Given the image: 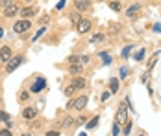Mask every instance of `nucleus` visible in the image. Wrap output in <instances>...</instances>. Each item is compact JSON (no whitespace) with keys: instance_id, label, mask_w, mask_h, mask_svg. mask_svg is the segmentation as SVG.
<instances>
[{"instance_id":"1","label":"nucleus","mask_w":161,"mask_h":136,"mask_svg":"<svg viewBox=\"0 0 161 136\" xmlns=\"http://www.w3.org/2000/svg\"><path fill=\"white\" fill-rule=\"evenodd\" d=\"M128 99H124L120 105H119V110H117V123H126L128 121Z\"/></svg>"},{"instance_id":"2","label":"nucleus","mask_w":161,"mask_h":136,"mask_svg":"<svg viewBox=\"0 0 161 136\" xmlns=\"http://www.w3.org/2000/svg\"><path fill=\"white\" fill-rule=\"evenodd\" d=\"M22 61H24V57H22V55L11 57V59H9L8 63H6V72H8V74H11L13 70H17V68H19V66L22 64Z\"/></svg>"},{"instance_id":"3","label":"nucleus","mask_w":161,"mask_h":136,"mask_svg":"<svg viewBox=\"0 0 161 136\" xmlns=\"http://www.w3.org/2000/svg\"><path fill=\"white\" fill-rule=\"evenodd\" d=\"M30 28H32V22H30L28 18L19 20V22H15V26H13V30H15L17 33H24V31H28Z\"/></svg>"},{"instance_id":"4","label":"nucleus","mask_w":161,"mask_h":136,"mask_svg":"<svg viewBox=\"0 0 161 136\" xmlns=\"http://www.w3.org/2000/svg\"><path fill=\"white\" fill-rule=\"evenodd\" d=\"M91 28H93V22H91L89 18H81L80 22L76 24L78 33H87V31H91Z\"/></svg>"},{"instance_id":"5","label":"nucleus","mask_w":161,"mask_h":136,"mask_svg":"<svg viewBox=\"0 0 161 136\" xmlns=\"http://www.w3.org/2000/svg\"><path fill=\"white\" fill-rule=\"evenodd\" d=\"M70 87H72L74 90H81V88L87 87V81H85L83 77H74V79L70 81Z\"/></svg>"},{"instance_id":"6","label":"nucleus","mask_w":161,"mask_h":136,"mask_svg":"<svg viewBox=\"0 0 161 136\" xmlns=\"http://www.w3.org/2000/svg\"><path fill=\"white\" fill-rule=\"evenodd\" d=\"M45 87H47V81H45L43 77H37V79L33 81V85L30 87V90H32V92H41Z\"/></svg>"},{"instance_id":"7","label":"nucleus","mask_w":161,"mask_h":136,"mask_svg":"<svg viewBox=\"0 0 161 136\" xmlns=\"http://www.w3.org/2000/svg\"><path fill=\"white\" fill-rule=\"evenodd\" d=\"M87 103H89V98L87 96H80L78 99H74V108L76 110H83L87 107Z\"/></svg>"},{"instance_id":"8","label":"nucleus","mask_w":161,"mask_h":136,"mask_svg":"<svg viewBox=\"0 0 161 136\" xmlns=\"http://www.w3.org/2000/svg\"><path fill=\"white\" fill-rule=\"evenodd\" d=\"M74 6L78 11H87L91 8V0H74Z\"/></svg>"},{"instance_id":"9","label":"nucleus","mask_w":161,"mask_h":136,"mask_svg":"<svg viewBox=\"0 0 161 136\" xmlns=\"http://www.w3.org/2000/svg\"><path fill=\"white\" fill-rule=\"evenodd\" d=\"M9 59H11V50H9L8 46L0 48V61H2V63H8Z\"/></svg>"},{"instance_id":"10","label":"nucleus","mask_w":161,"mask_h":136,"mask_svg":"<svg viewBox=\"0 0 161 136\" xmlns=\"http://www.w3.org/2000/svg\"><path fill=\"white\" fill-rule=\"evenodd\" d=\"M17 13H19V6L17 4H9L8 8H4V15L6 17H13Z\"/></svg>"},{"instance_id":"11","label":"nucleus","mask_w":161,"mask_h":136,"mask_svg":"<svg viewBox=\"0 0 161 136\" xmlns=\"http://www.w3.org/2000/svg\"><path fill=\"white\" fill-rule=\"evenodd\" d=\"M22 116L26 118L28 121H32L35 116H37V110L33 108V107H28V108H24V112H22Z\"/></svg>"},{"instance_id":"12","label":"nucleus","mask_w":161,"mask_h":136,"mask_svg":"<svg viewBox=\"0 0 161 136\" xmlns=\"http://www.w3.org/2000/svg\"><path fill=\"white\" fill-rule=\"evenodd\" d=\"M119 88H120V81H119L117 77H111V79H109V90H111V94H117Z\"/></svg>"},{"instance_id":"13","label":"nucleus","mask_w":161,"mask_h":136,"mask_svg":"<svg viewBox=\"0 0 161 136\" xmlns=\"http://www.w3.org/2000/svg\"><path fill=\"white\" fill-rule=\"evenodd\" d=\"M139 11H141V6H139V4H133L131 8H128V11H126V15H128L130 18H131V17H135V15H137Z\"/></svg>"},{"instance_id":"14","label":"nucleus","mask_w":161,"mask_h":136,"mask_svg":"<svg viewBox=\"0 0 161 136\" xmlns=\"http://www.w3.org/2000/svg\"><path fill=\"white\" fill-rule=\"evenodd\" d=\"M35 13H37V8H24V9H20V15L24 17V18L35 15Z\"/></svg>"},{"instance_id":"15","label":"nucleus","mask_w":161,"mask_h":136,"mask_svg":"<svg viewBox=\"0 0 161 136\" xmlns=\"http://www.w3.org/2000/svg\"><path fill=\"white\" fill-rule=\"evenodd\" d=\"M104 39H106V35H104V33H97V35H93V37H91V41H89V43H91V44H97V43H102Z\"/></svg>"},{"instance_id":"16","label":"nucleus","mask_w":161,"mask_h":136,"mask_svg":"<svg viewBox=\"0 0 161 136\" xmlns=\"http://www.w3.org/2000/svg\"><path fill=\"white\" fill-rule=\"evenodd\" d=\"M81 72V64H70L69 66V74H80Z\"/></svg>"},{"instance_id":"17","label":"nucleus","mask_w":161,"mask_h":136,"mask_svg":"<svg viewBox=\"0 0 161 136\" xmlns=\"http://www.w3.org/2000/svg\"><path fill=\"white\" fill-rule=\"evenodd\" d=\"M97 125H98V116H95V118H93V120L89 121V123H87L85 127H87V129H95Z\"/></svg>"},{"instance_id":"18","label":"nucleus","mask_w":161,"mask_h":136,"mask_svg":"<svg viewBox=\"0 0 161 136\" xmlns=\"http://www.w3.org/2000/svg\"><path fill=\"white\" fill-rule=\"evenodd\" d=\"M109 8H111L113 11H120L122 6H120V2H109Z\"/></svg>"},{"instance_id":"19","label":"nucleus","mask_w":161,"mask_h":136,"mask_svg":"<svg viewBox=\"0 0 161 136\" xmlns=\"http://www.w3.org/2000/svg\"><path fill=\"white\" fill-rule=\"evenodd\" d=\"M80 20H81V18H80V13H72V15H70V22H72V24H78Z\"/></svg>"},{"instance_id":"20","label":"nucleus","mask_w":161,"mask_h":136,"mask_svg":"<svg viewBox=\"0 0 161 136\" xmlns=\"http://www.w3.org/2000/svg\"><path fill=\"white\" fill-rule=\"evenodd\" d=\"M119 133H120V125L115 121V125H113V133H111V136H119Z\"/></svg>"},{"instance_id":"21","label":"nucleus","mask_w":161,"mask_h":136,"mask_svg":"<svg viewBox=\"0 0 161 136\" xmlns=\"http://www.w3.org/2000/svg\"><path fill=\"white\" fill-rule=\"evenodd\" d=\"M69 63H70V64H78V63H80V57H78V55H70V57H69Z\"/></svg>"},{"instance_id":"22","label":"nucleus","mask_w":161,"mask_h":136,"mask_svg":"<svg viewBox=\"0 0 161 136\" xmlns=\"http://www.w3.org/2000/svg\"><path fill=\"white\" fill-rule=\"evenodd\" d=\"M158 55H159V53H154V57L150 59V63H148V70H150V68H152V66L156 64V61H158Z\"/></svg>"},{"instance_id":"23","label":"nucleus","mask_w":161,"mask_h":136,"mask_svg":"<svg viewBox=\"0 0 161 136\" xmlns=\"http://www.w3.org/2000/svg\"><path fill=\"white\" fill-rule=\"evenodd\" d=\"M100 57H104V64H109V63H111V57H109L108 53H100Z\"/></svg>"},{"instance_id":"24","label":"nucleus","mask_w":161,"mask_h":136,"mask_svg":"<svg viewBox=\"0 0 161 136\" xmlns=\"http://www.w3.org/2000/svg\"><path fill=\"white\" fill-rule=\"evenodd\" d=\"M143 57H145V50H139V53L135 55V59H137V61H143Z\"/></svg>"},{"instance_id":"25","label":"nucleus","mask_w":161,"mask_h":136,"mask_svg":"<svg viewBox=\"0 0 161 136\" xmlns=\"http://www.w3.org/2000/svg\"><path fill=\"white\" fill-rule=\"evenodd\" d=\"M8 120H9L8 112H0V121H8Z\"/></svg>"},{"instance_id":"26","label":"nucleus","mask_w":161,"mask_h":136,"mask_svg":"<svg viewBox=\"0 0 161 136\" xmlns=\"http://www.w3.org/2000/svg\"><path fill=\"white\" fill-rule=\"evenodd\" d=\"M131 131V121H126V129H124V134H130Z\"/></svg>"},{"instance_id":"27","label":"nucleus","mask_w":161,"mask_h":136,"mask_svg":"<svg viewBox=\"0 0 161 136\" xmlns=\"http://www.w3.org/2000/svg\"><path fill=\"white\" fill-rule=\"evenodd\" d=\"M130 50H131V46H126V48L122 50V55H124V57H128L130 55Z\"/></svg>"},{"instance_id":"28","label":"nucleus","mask_w":161,"mask_h":136,"mask_svg":"<svg viewBox=\"0 0 161 136\" xmlns=\"http://www.w3.org/2000/svg\"><path fill=\"white\" fill-rule=\"evenodd\" d=\"M19 99H20V101H24V99H28V92H20V96H19Z\"/></svg>"},{"instance_id":"29","label":"nucleus","mask_w":161,"mask_h":136,"mask_svg":"<svg viewBox=\"0 0 161 136\" xmlns=\"http://www.w3.org/2000/svg\"><path fill=\"white\" fill-rule=\"evenodd\" d=\"M0 136H11L9 129H2V131H0Z\"/></svg>"},{"instance_id":"30","label":"nucleus","mask_w":161,"mask_h":136,"mask_svg":"<svg viewBox=\"0 0 161 136\" xmlns=\"http://www.w3.org/2000/svg\"><path fill=\"white\" fill-rule=\"evenodd\" d=\"M45 30H47V28H45V26H41V30L37 31V35H35V39H39V37H41V35L45 33Z\"/></svg>"},{"instance_id":"31","label":"nucleus","mask_w":161,"mask_h":136,"mask_svg":"<svg viewBox=\"0 0 161 136\" xmlns=\"http://www.w3.org/2000/svg\"><path fill=\"white\" fill-rule=\"evenodd\" d=\"M72 92H74V88H72V87H67V88H65V96H70Z\"/></svg>"},{"instance_id":"32","label":"nucleus","mask_w":161,"mask_h":136,"mask_svg":"<svg viewBox=\"0 0 161 136\" xmlns=\"http://www.w3.org/2000/svg\"><path fill=\"white\" fill-rule=\"evenodd\" d=\"M9 4H13V0H2V6H4V8H8Z\"/></svg>"},{"instance_id":"33","label":"nucleus","mask_w":161,"mask_h":136,"mask_svg":"<svg viewBox=\"0 0 161 136\" xmlns=\"http://www.w3.org/2000/svg\"><path fill=\"white\" fill-rule=\"evenodd\" d=\"M128 76V68H122V70H120V77H126Z\"/></svg>"},{"instance_id":"34","label":"nucleus","mask_w":161,"mask_h":136,"mask_svg":"<svg viewBox=\"0 0 161 136\" xmlns=\"http://www.w3.org/2000/svg\"><path fill=\"white\" fill-rule=\"evenodd\" d=\"M47 136H59V133H58V131H48Z\"/></svg>"},{"instance_id":"35","label":"nucleus","mask_w":161,"mask_h":136,"mask_svg":"<svg viewBox=\"0 0 161 136\" xmlns=\"http://www.w3.org/2000/svg\"><path fill=\"white\" fill-rule=\"evenodd\" d=\"M80 61H81V63H89V55H81Z\"/></svg>"},{"instance_id":"36","label":"nucleus","mask_w":161,"mask_h":136,"mask_svg":"<svg viewBox=\"0 0 161 136\" xmlns=\"http://www.w3.org/2000/svg\"><path fill=\"white\" fill-rule=\"evenodd\" d=\"M108 98H109V92H104V94H102V101H106Z\"/></svg>"},{"instance_id":"37","label":"nucleus","mask_w":161,"mask_h":136,"mask_svg":"<svg viewBox=\"0 0 161 136\" xmlns=\"http://www.w3.org/2000/svg\"><path fill=\"white\" fill-rule=\"evenodd\" d=\"M83 121H85V118H83V116H80V118H78V120H76V123H78V125H80V123H83Z\"/></svg>"},{"instance_id":"38","label":"nucleus","mask_w":161,"mask_h":136,"mask_svg":"<svg viewBox=\"0 0 161 136\" xmlns=\"http://www.w3.org/2000/svg\"><path fill=\"white\" fill-rule=\"evenodd\" d=\"M22 136H32V134H28V133H24V134H22Z\"/></svg>"},{"instance_id":"39","label":"nucleus","mask_w":161,"mask_h":136,"mask_svg":"<svg viewBox=\"0 0 161 136\" xmlns=\"http://www.w3.org/2000/svg\"><path fill=\"white\" fill-rule=\"evenodd\" d=\"M0 103H2V99H0Z\"/></svg>"}]
</instances>
